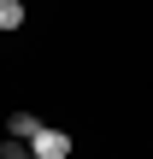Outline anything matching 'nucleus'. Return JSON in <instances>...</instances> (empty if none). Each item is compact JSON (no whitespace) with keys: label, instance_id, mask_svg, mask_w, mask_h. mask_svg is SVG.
<instances>
[{"label":"nucleus","instance_id":"nucleus-3","mask_svg":"<svg viewBox=\"0 0 153 159\" xmlns=\"http://www.w3.org/2000/svg\"><path fill=\"white\" fill-rule=\"evenodd\" d=\"M0 30H24V0H0Z\"/></svg>","mask_w":153,"mask_h":159},{"label":"nucleus","instance_id":"nucleus-4","mask_svg":"<svg viewBox=\"0 0 153 159\" xmlns=\"http://www.w3.org/2000/svg\"><path fill=\"white\" fill-rule=\"evenodd\" d=\"M0 159H35V153H29V142H12V136H6V142H0Z\"/></svg>","mask_w":153,"mask_h":159},{"label":"nucleus","instance_id":"nucleus-1","mask_svg":"<svg viewBox=\"0 0 153 159\" xmlns=\"http://www.w3.org/2000/svg\"><path fill=\"white\" fill-rule=\"evenodd\" d=\"M71 148H77V142H71L65 130H53V124H41L35 142H29V153H35V159H71Z\"/></svg>","mask_w":153,"mask_h":159},{"label":"nucleus","instance_id":"nucleus-2","mask_svg":"<svg viewBox=\"0 0 153 159\" xmlns=\"http://www.w3.org/2000/svg\"><path fill=\"white\" fill-rule=\"evenodd\" d=\"M35 130H41V118H35V112H24V106H18V112H6V136H12V142H35Z\"/></svg>","mask_w":153,"mask_h":159}]
</instances>
